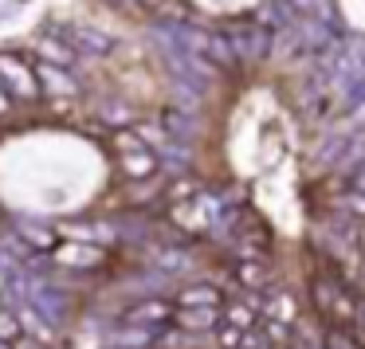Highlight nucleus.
<instances>
[{"label":"nucleus","mask_w":365,"mask_h":349,"mask_svg":"<svg viewBox=\"0 0 365 349\" xmlns=\"http://www.w3.org/2000/svg\"><path fill=\"white\" fill-rule=\"evenodd\" d=\"M0 114H9V95L0 90Z\"/></svg>","instance_id":"f257e3e1"}]
</instances>
